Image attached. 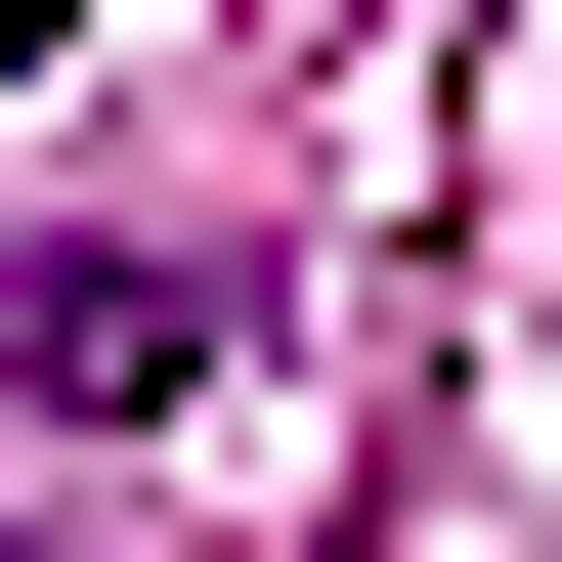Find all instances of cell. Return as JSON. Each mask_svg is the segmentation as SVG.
Masks as SVG:
<instances>
[{
	"mask_svg": "<svg viewBox=\"0 0 562 562\" xmlns=\"http://www.w3.org/2000/svg\"><path fill=\"white\" fill-rule=\"evenodd\" d=\"M216 347H260L216 260H0V432H131V390H216Z\"/></svg>",
	"mask_w": 562,
	"mask_h": 562,
	"instance_id": "obj_1",
	"label": "cell"
},
{
	"mask_svg": "<svg viewBox=\"0 0 562 562\" xmlns=\"http://www.w3.org/2000/svg\"><path fill=\"white\" fill-rule=\"evenodd\" d=\"M44 44H87V0H0V87H44Z\"/></svg>",
	"mask_w": 562,
	"mask_h": 562,
	"instance_id": "obj_2",
	"label": "cell"
}]
</instances>
